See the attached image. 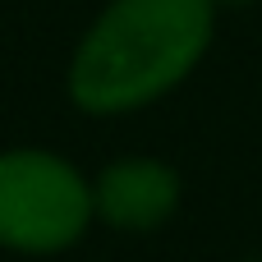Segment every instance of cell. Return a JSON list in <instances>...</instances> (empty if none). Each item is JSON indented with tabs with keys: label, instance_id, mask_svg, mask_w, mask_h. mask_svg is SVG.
Masks as SVG:
<instances>
[{
	"label": "cell",
	"instance_id": "cell-5",
	"mask_svg": "<svg viewBox=\"0 0 262 262\" xmlns=\"http://www.w3.org/2000/svg\"><path fill=\"white\" fill-rule=\"evenodd\" d=\"M249 262H262V258H249Z\"/></svg>",
	"mask_w": 262,
	"mask_h": 262
},
{
	"label": "cell",
	"instance_id": "cell-4",
	"mask_svg": "<svg viewBox=\"0 0 262 262\" xmlns=\"http://www.w3.org/2000/svg\"><path fill=\"white\" fill-rule=\"evenodd\" d=\"M216 9H249V5H262V0H212Z\"/></svg>",
	"mask_w": 262,
	"mask_h": 262
},
{
	"label": "cell",
	"instance_id": "cell-2",
	"mask_svg": "<svg viewBox=\"0 0 262 262\" xmlns=\"http://www.w3.org/2000/svg\"><path fill=\"white\" fill-rule=\"evenodd\" d=\"M92 212V180L46 147H9L0 152V249L23 258H55L74 249Z\"/></svg>",
	"mask_w": 262,
	"mask_h": 262
},
{
	"label": "cell",
	"instance_id": "cell-3",
	"mask_svg": "<svg viewBox=\"0 0 262 262\" xmlns=\"http://www.w3.org/2000/svg\"><path fill=\"white\" fill-rule=\"evenodd\" d=\"M180 198H184V184L175 166L161 157H115L92 180L97 221H106L111 230H129V235L166 226L180 212Z\"/></svg>",
	"mask_w": 262,
	"mask_h": 262
},
{
	"label": "cell",
	"instance_id": "cell-1",
	"mask_svg": "<svg viewBox=\"0 0 262 262\" xmlns=\"http://www.w3.org/2000/svg\"><path fill=\"white\" fill-rule=\"evenodd\" d=\"M212 37V0H111L69 55V101L83 115H134L175 92Z\"/></svg>",
	"mask_w": 262,
	"mask_h": 262
}]
</instances>
